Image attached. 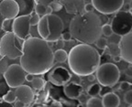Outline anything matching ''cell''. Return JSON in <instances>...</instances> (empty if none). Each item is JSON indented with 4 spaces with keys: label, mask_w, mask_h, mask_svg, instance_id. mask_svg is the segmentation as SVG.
<instances>
[{
    "label": "cell",
    "mask_w": 132,
    "mask_h": 107,
    "mask_svg": "<svg viewBox=\"0 0 132 107\" xmlns=\"http://www.w3.org/2000/svg\"><path fill=\"white\" fill-rule=\"evenodd\" d=\"M82 92H84L82 87L76 82H70L68 84L66 83L63 88L64 94L66 95V97L72 100H75L78 98Z\"/></svg>",
    "instance_id": "16"
},
{
    "label": "cell",
    "mask_w": 132,
    "mask_h": 107,
    "mask_svg": "<svg viewBox=\"0 0 132 107\" xmlns=\"http://www.w3.org/2000/svg\"><path fill=\"white\" fill-rule=\"evenodd\" d=\"M122 7H123L124 11H130V10H131V9H130L129 4H127V5H125V6L123 5V6H122Z\"/></svg>",
    "instance_id": "49"
},
{
    "label": "cell",
    "mask_w": 132,
    "mask_h": 107,
    "mask_svg": "<svg viewBox=\"0 0 132 107\" xmlns=\"http://www.w3.org/2000/svg\"><path fill=\"white\" fill-rule=\"evenodd\" d=\"M53 10H52V6H47V8H46V14H52Z\"/></svg>",
    "instance_id": "47"
},
{
    "label": "cell",
    "mask_w": 132,
    "mask_h": 107,
    "mask_svg": "<svg viewBox=\"0 0 132 107\" xmlns=\"http://www.w3.org/2000/svg\"><path fill=\"white\" fill-rule=\"evenodd\" d=\"M96 72V80L102 86L113 87L120 79V70L116 64L106 62L99 65Z\"/></svg>",
    "instance_id": "6"
},
{
    "label": "cell",
    "mask_w": 132,
    "mask_h": 107,
    "mask_svg": "<svg viewBox=\"0 0 132 107\" xmlns=\"http://www.w3.org/2000/svg\"><path fill=\"white\" fill-rule=\"evenodd\" d=\"M5 20V17L2 16V14L0 13V31L2 30V26H3V22Z\"/></svg>",
    "instance_id": "45"
},
{
    "label": "cell",
    "mask_w": 132,
    "mask_h": 107,
    "mask_svg": "<svg viewBox=\"0 0 132 107\" xmlns=\"http://www.w3.org/2000/svg\"><path fill=\"white\" fill-rule=\"evenodd\" d=\"M102 91V87L100 83H95V84H92L89 89L87 90V94L91 97H94V96H97V95L100 94Z\"/></svg>",
    "instance_id": "21"
},
{
    "label": "cell",
    "mask_w": 132,
    "mask_h": 107,
    "mask_svg": "<svg viewBox=\"0 0 132 107\" xmlns=\"http://www.w3.org/2000/svg\"><path fill=\"white\" fill-rule=\"evenodd\" d=\"M30 15L18 16L13 19L12 32H14L21 39H27L30 37V24H29Z\"/></svg>",
    "instance_id": "10"
},
{
    "label": "cell",
    "mask_w": 132,
    "mask_h": 107,
    "mask_svg": "<svg viewBox=\"0 0 132 107\" xmlns=\"http://www.w3.org/2000/svg\"><path fill=\"white\" fill-rule=\"evenodd\" d=\"M106 49L108 50V53L113 57L117 55H120V49L118 43H108Z\"/></svg>",
    "instance_id": "22"
},
{
    "label": "cell",
    "mask_w": 132,
    "mask_h": 107,
    "mask_svg": "<svg viewBox=\"0 0 132 107\" xmlns=\"http://www.w3.org/2000/svg\"><path fill=\"white\" fill-rule=\"evenodd\" d=\"M28 72L19 64H12L4 72L3 76L6 84L10 88H16L24 84L26 82V75Z\"/></svg>",
    "instance_id": "8"
},
{
    "label": "cell",
    "mask_w": 132,
    "mask_h": 107,
    "mask_svg": "<svg viewBox=\"0 0 132 107\" xmlns=\"http://www.w3.org/2000/svg\"><path fill=\"white\" fill-rule=\"evenodd\" d=\"M70 32L72 38L81 43L93 44L102 35V21L95 12H85L71 19Z\"/></svg>",
    "instance_id": "2"
},
{
    "label": "cell",
    "mask_w": 132,
    "mask_h": 107,
    "mask_svg": "<svg viewBox=\"0 0 132 107\" xmlns=\"http://www.w3.org/2000/svg\"><path fill=\"white\" fill-rule=\"evenodd\" d=\"M50 6H52V10L53 11H60L63 6H62V3L60 1H54V2H52L49 5Z\"/></svg>",
    "instance_id": "31"
},
{
    "label": "cell",
    "mask_w": 132,
    "mask_h": 107,
    "mask_svg": "<svg viewBox=\"0 0 132 107\" xmlns=\"http://www.w3.org/2000/svg\"><path fill=\"white\" fill-rule=\"evenodd\" d=\"M118 37H119V35H117V34H115L114 33L113 35H111L109 38V39H108V43H118L119 42V40H118ZM121 37V36H120Z\"/></svg>",
    "instance_id": "34"
},
{
    "label": "cell",
    "mask_w": 132,
    "mask_h": 107,
    "mask_svg": "<svg viewBox=\"0 0 132 107\" xmlns=\"http://www.w3.org/2000/svg\"><path fill=\"white\" fill-rule=\"evenodd\" d=\"M111 27L115 34L123 36L132 30V11H118L112 19Z\"/></svg>",
    "instance_id": "7"
},
{
    "label": "cell",
    "mask_w": 132,
    "mask_h": 107,
    "mask_svg": "<svg viewBox=\"0 0 132 107\" xmlns=\"http://www.w3.org/2000/svg\"><path fill=\"white\" fill-rule=\"evenodd\" d=\"M124 101L128 104L132 105V89L127 91V93L124 95Z\"/></svg>",
    "instance_id": "30"
},
{
    "label": "cell",
    "mask_w": 132,
    "mask_h": 107,
    "mask_svg": "<svg viewBox=\"0 0 132 107\" xmlns=\"http://www.w3.org/2000/svg\"><path fill=\"white\" fill-rule=\"evenodd\" d=\"M86 105L88 107H103V103H102L101 99L97 98L96 96H94L88 99Z\"/></svg>",
    "instance_id": "23"
},
{
    "label": "cell",
    "mask_w": 132,
    "mask_h": 107,
    "mask_svg": "<svg viewBox=\"0 0 132 107\" xmlns=\"http://www.w3.org/2000/svg\"><path fill=\"white\" fill-rule=\"evenodd\" d=\"M31 86L37 91H42L46 86V82L43 78L37 77L33 79V81L31 82Z\"/></svg>",
    "instance_id": "19"
},
{
    "label": "cell",
    "mask_w": 132,
    "mask_h": 107,
    "mask_svg": "<svg viewBox=\"0 0 132 107\" xmlns=\"http://www.w3.org/2000/svg\"><path fill=\"white\" fill-rule=\"evenodd\" d=\"M54 59L56 61L58 62H62L66 61V60H68V53L62 49H58L55 52H54Z\"/></svg>",
    "instance_id": "20"
},
{
    "label": "cell",
    "mask_w": 132,
    "mask_h": 107,
    "mask_svg": "<svg viewBox=\"0 0 132 107\" xmlns=\"http://www.w3.org/2000/svg\"><path fill=\"white\" fill-rule=\"evenodd\" d=\"M0 106H2V107H12V106H14V105H13L12 103H7V102H6L2 97V98H0Z\"/></svg>",
    "instance_id": "38"
},
{
    "label": "cell",
    "mask_w": 132,
    "mask_h": 107,
    "mask_svg": "<svg viewBox=\"0 0 132 107\" xmlns=\"http://www.w3.org/2000/svg\"><path fill=\"white\" fill-rule=\"evenodd\" d=\"M46 8H47V6H44V5L36 3L35 7H34V11L38 15H39V16H44V15H46Z\"/></svg>",
    "instance_id": "27"
},
{
    "label": "cell",
    "mask_w": 132,
    "mask_h": 107,
    "mask_svg": "<svg viewBox=\"0 0 132 107\" xmlns=\"http://www.w3.org/2000/svg\"><path fill=\"white\" fill-rule=\"evenodd\" d=\"M61 38H62V40L64 41H71L72 40V34H71V32H63L62 34V36H61Z\"/></svg>",
    "instance_id": "33"
},
{
    "label": "cell",
    "mask_w": 132,
    "mask_h": 107,
    "mask_svg": "<svg viewBox=\"0 0 132 107\" xmlns=\"http://www.w3.org/2000/svg\"><path fill=\"white\" fill-rule=\"evenodd\" d=\"M95 9V6L92 3H88V4H85V12H94Z\"/></svg>",
    "instance_id": "37"
},
{
    "label": "cell",
    "mask_w": 132,
    "mask_h": 107,
    "mask_svg": "<svg viewBox=\"0 0 132 107\" xmlns=\"http://www.w3.org/2000/svg\"><path fill=\"white\" fill-rule=\"evenodd\" d=\"M77 100H78V102L81 103H86L87 101H88V98H87V95L85 94V93H82L80 94V96L77 98Z\"/></svg>",
    "instance_id": "35"
},
{
    "label": "cell",
    "mask_w": 132,
    "mask_h": 107,
    "mask_svg": "<svg viewBox=\"0 0 132 107\" xmlns=\"http://www.w3.org/2000/svg\"><path fill=\"white\" fill-rule=\"evenodd\" d=\"M55 43H56V47H57V49H63L64 40H62V39H58L57 41H55Z\"/></svg>",
    "instance_id": "39"
},
{
    "label": "cell",
    "mask_w": 132,
    "mask_h": 107,
    "mask_svg": "<svg viewBox=\"0 0 132 107\" xmlns=\"http://www.w3.org/2000/svg\"><path fill=\"white\" fill-rule=\"evenodd\" d=\"M19 6V16L30 15L34 11L35 0H15Z\"/></svg>",
    "instance_id": "17"
},
{
    "label": "cell",
    "mask_w": 132,
    "mask_h": 107,
    "mask_svg": "<svg viewBox=\"0 0 132 107\" xmlns=\"http://www.w3.org/2000/svg\"><path fill=\"white\" fill-rule=\"evenodd\" d=\"M39 19H40L39 15H38L35 11H33L30 14V19H29L30 26H36V25H38V23L39 22Z\"/></svg>",
    "instance_id": "28"
},
{
    "label": "cell",
    "mask_w": 132,
    "mask_h": 107,
    "mask_svg": "<svg viewBox=\"0 0 132 107\" xmlns=\"http://www.w3.org/2000/svg\"><path fill=\"white\" fill-rule=\"evenodd\" d=\"M95 46H96L97 49L104 50V49H106L107 44H108V41H107V39H105V38L100 37L96 39V41H95Z\"/></svg>",
    "instance_id": "25"
},
{
    "label": "cell",
    "mask_w": 132,
    "mask_h": 107,
    "mask_svg": "<svg viewBox=\"0 0 132 107\" xmlns=\"http://www.w3.org/2000/svg\"><path fill=\"white\" fill-rule=\"evenodd\" d=\"M24 39H21L12 31L6 32L0 39V58L6 57L10 60L20 58L23 53Z\"/></svg>",
    "instance_id": "5"
},
{
    "label": "cell",
    "mask_w": 132,
    "mask_h": 107,
    "mask_svg": "<svg viewBox=\"0 0 132 107\" xmlns=\"http://www.w3.org/2000/svg\"><path fill=\"white\" fill-rule=\"evenodd\" d=\"M52 106H62V104L59 101H53V103H52Z\"/></svg>",
    "instance_id": "48"
},
{
    "label": "cell",
    "mask_w": 132,
    "mask_h": 107,
    "mask_svg": "<svg viewBox=\"0 0 132 107\" xmlns=\"http://www.w3.org/2000/svg\"><path fill=\"white\" fill-rule=\"evenodd\" d=\"M86 77H87V79H88L89 82H94V81H95V79H96V76H95L94 73L89 74V75H87Z\"/></svg>",
    "instance_id": "42"
},
{
    "label": "cell",
    "mask_w": 132,
    "mask_h": 107,
    "mask_svg": "<svg viewBox=\"0 0 132 107\" xmlns=\"http://www.w3.org/2000/svg\"><path fill=\"white\" fill-rule=\"evenodd\" d=\"M13 105H14V106H26V104H25L24 103H22V102L18 100V99H16V101L15 102Z\"/></svg>",
    "instance_id": "43"
},
{
    "label": "cell",
    "mask_w": 132,
    "mask_h": 107,
    "mask_svg": "<svg viewBox=\"0 0 132 107\" xmlns=\"http://www.w3.org/2000/svg\"><path fill=\"white\" fill-rule=\"evenodd\" d=\"M3 99H4L6 102H7V103H12L13 104V103L16 101V93L13 92V91H7V92L4 94V96H3Z\"/></svg>",
    "instance_id": "24"
},
{
    "label": "cell",
    "mask_w": 132,
    "mask_h": 107,
    "mask_svg": "<svg viewBox=\"0 0 132 107\" xmlns=\"http://www.w3.org/2000/svg\"><path fill=\"white\" fill-rule=\"evenodd\" d=\"M6 87L5 86V84H3V83H1V84H0V93H6Z\"/></svg>",
    "instance_id": "44"
},
{
    "label": "cell",
    "mask_w": 132,
    "mask_h": 107,
    "mask_svg": "<svg viewBox=\"0 0 132 107\" xmlns=\"http://www.w3.org/2000/svg\"><path fill=\"white\" fill-rule=\"evenodd\" d=\"M12 23L13 19H5L4 22H3L2 29L6 32L8 31H12Z\"/></svg>",
    "instance_id": "29"
},
{
    "label": "cell",
    "mask_w": 132,
    "mask_h": 107,
    "mask_svg": "<svg viewBox=\"0 0 132 107\" xmlns=\"http://www.w3.org/2000/svg\"><path fill=\"white\" fill-rule=\"evenodd\" d=\"M125 74L128 77H132V65L128 66V68L125 70Z\"/></svg>",
    "instance_id": "40"
},
{
    "label": "cell",
    "mask_w": 132,
    "mask_h": 107,
    "mask_svg": "<svg viewBox=\"0 0 132 107\" xmlns=\"http://www.w3.org/2000/svg\"><path fill=\"white\" fill-rule=\"evenodd\" d=\"M118 46L122 60L128 63L132 64V30L121 36Z\"/></svg>",
    "instance_id": "12"
},
{
    "label": "cell",
    "mask_w": 132,
    "mask_h": 107,
    "mask_svg": "<svg viewBox=\"0 0 132 107\" xmlns=\"http://www.w3.org/2000/svg\"><path fill=\"white\" fill-rule=\"evenodd\" d=\"M102 34L106 38H108L111 35H113L114 31H113V29H112V27H111V25H109V24L102 25Z\"/></svg>",
    "instance_id": "26"
},
{
    "label": "cell",
    "mask_w": 132,
    "mask_h": 107,
    "mask_svg": "<svg viewBox=\"0 0 132 107\" xmlns=\"http://www.w3.org/2000/svg\"><path fill=\"white\" fill-rule=\"evenodd\" d=\"M65 11L70 15H78L85 11V0H60Z\"/></svg>",
    "instance_id": "15"
},
{
    "label": "cell",
    "mask_w": 132,
    "mask_h": 107,
    "mask_svg": "<svg viewBox=\"0 0 132 107\" xmlns=\"http://www.w3.org/2000/svg\"><path fill=\"white\" fill-rule=\"evenodd\" d=\"M119 88L121 91H124V92H125V91L130 90V89L132 88V84L128 82H122L119 85Z\"/></svg>",
    "instance_id": "32"
},
{
    "label": "cell",
    "mask_w": 132,
    "mask_h": 107,
    "mask_svg": "<svg viewBox=\"0 0 132 107\" xmlns=\"http://www.w3.org/2000/svg\"><path fill=\"white\" fill-rule=\"evenodd\" d=\"M1 1H3V0H0V2H1Z\"/></svg>",
    "instance_id": "51"
},
{
    "label": "cell",
    "mask_w": 132,
    "mask_h": 107,
    "mask_svg": "<svg viewBox=\"0 0 132 107\" xmlns=\"http://www.w3.org/2000/svg\"><path fill=\"white\" fill-rule=\"evenodd\" d=\"M102 103L105 107H118L120 105V98L115 93H106L102 97Z\"/></svg>",
    "instance_id": "18"
},
{
    "label": "cell",
    "mask_w": 132,
    "mask_h": 107,
    "mask_svg": "<svg viewBox=\"0 0 132 107\" xmlns=\"http://www.w3.org/2000/svg\"><path fill=\"white\" fill-rule=\"evenodd\" d=\"M15 93H16V99L24 103L26 106L30 105L34 102L35 93L31 89V87H29V85L22 84L20 86L16 87Z\"/></svg>",
    "instance_id": "14"
},
{
    "label": "cell",
    "mask_w": 132,
    "mask_h": 107,
    "mask_svg": "<svg viewBox=\"0 0 132 107\" xmlns=\"http://www.w3.org/2000/svg\"><path fill=\"white\" fill-rule=\"evenodd\" d=\"M37 26L39 35L48 42H55L60 39L64 29L63 21L54 14L42 16Z\"/></svg>",
    "instance_id": "4"
},
{
    "label": "cell",
    "mask_w": 132,
    "mask_h": 107,
    "mask_svg": "<svg viewBox=\"0 0 132 107\" xmlns=\"http://www.w3.org/2000/svg\"><path fill=\"white\" fill-rule=\"evenodd\" d=\"M54 1H60V0H35V3H39V4H42L44 6H49L52 2Z\"/></svg>",
    "instance_id": "36"
},
{
    "label": "cell",
    "mask_w": 132,
    "mask_h": 107,
    "mask_svg": "<svg viewBox=\"0 0 132 107\" xmlns=\"http://www.w3.org/2000/svg\"><path fill=\"white\" fill-rule=\"evenodd\" d=\"M95 9L102 15L116 14L124 5V0H92Z\"/></svg>",
    "instance_id": "9"
},
{
    "label": "cell",
    "mask_w": 132,
    "mask_h": 107,
    "mask_svg": "<svg viewBox=\"0 0 132 107\" xmlns=\"http://www.w3.org/2000/svg\"><path fill=\"white\" fill-rule=\"evenodd\" d=\"M131 11H132V10H131Z\"/></svg>",
    "instance_id": "52"
},
{
    "label": "cell",
    "mask_w": 132,
    "mask_h": 107,
    "mask_svg": "<svg viewBox=\"0 0 132 107\" xmlns=\"http://www.w3.org/2000/svg\"><path fill=\"white\" fill-rule=\"evenodd\" d=\"M113 59H114V60H115L116 62H119L120 60H122V58H121V56H120V55L114 56V57H113Z\"/></svg>",
    "instance_id": "46"
},
{
    "label": "cell",
    "mask_w": 132,
    "mask_h": 107,
    "mask_svg": "<svg viewBox=\"0 0 132 107\" xmlns=\"http://www.w3.org/2000/svg\"><path fill=\"white\" fill-rule=\"evenodd\" d=\"M34 78H35V75L32 73H27V75H26V81H28L29 82H32Z\"/></svg>",
    "instance_id": "41"
},
{
    "label": "cell",
    "mask_w": 132,
    "mask_h": 107,
    "mask_svg": "<svg viewBox=\"0 0 132 107\" xmlns=\"http://www.w3.org/2000/svg\"><path fill=\"white\" fill-rule=\"evenodd\" d=\"M54 52L48 41L43 39L29 37L24 40L20 65L28 73L42 75L54 65Z\"/></svg>",
    "instance_id": "1"
},
{
    "label": "cell",
    "mask_w": 132,
    "mask_h": 107,
    "mask_svg": "<svg viewBox=\"0 0 132 107\" xmlns=\"http://www.w3.org/2000/svg\"><path fill=\"white\" fill-rule=\"evenodd\" d=\"M71 78L72 74L64 67H57L48 75V80L56 86H64Z\"/></svg>",
    "instance_id": "11"
},
{
    "label": "cell",
    "mask_w": 132,
    "mask_h": 107,
    "mask_svg": "<svg viewBox=\"0 0 132 107\" xmlns=\"http://www.w3.org/2000/svg\"><path fill=\"white\" fill-rule=\"evenodd\" d=\"M101 56L91 44L81 43L72 48L68 54V64L71 70L78 76L94 73L100 65Z\"/></svg>",
    "instance_id": "3"
},
{
    "label": "cell",
    "mask_w": 132,
    "mask_h": 107,
    "mask_svg": "<svg viewBox=\"0 0 132 107\" xmlns=\"http://www.w3.org/2000/svg\"><path fill=\"white\" fill-rule=\"evenodd\" d=\"M0 13L5 19H14L19 14V6L15 0H3L0 2Z\"/></svg>",
    "instance_id": "13"
},
{
    "label": "cell",
    "mask_w": 132,
    "mask_h": 107,
    "mask_svg": "<svg viewBox=\"0 0 132 107\" xmlns=\"http://www.w3.org/2000/svg\"><path fill=\"white\" fill-rule=\"evenodd\" d=\"M129 6H130V9L132 10V0L129 2Z\"/></svg>",
    "instance_id": "50"
}]
</instances>
